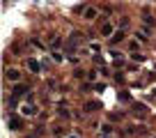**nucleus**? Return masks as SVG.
Here are the masks:
<instances>
[{
    "label": "nucleus",
    "instance_id": "nucleus-3",
    "mask_svg": "<svg viewBox=\"0 0 156 138\" xmlns=\"http://www.w3.org/2000/svg\"><path fill=\"white\" fill-rule=\"evenodd\" d=\"M133 113H136L138 118H145V115L149 113V111L145 108V103H133Z\"/></svg>",
    "mask_w": 156,
    "mask_h": 138
},
{
    "label": "nucleus",
    "instance_id": "nucleus-7",
    "mask_svg": "<svg viewBox=\"0 0 156 138\" xmlns=\"http://www.w3.org/2000/svg\"><path fill=\"white\" fill-rule=\"evenodd\" d=\"M101 108V101H87L85 103V111H87V113H94V111H99Z\"/></svg>",
    "mask_w": 156,
    "mask_h": 138
},
{
    "label": "nucleus",
    "instance_id": "nucleus-15",
    "mask_svg": "<svg viewBox=\"0 0 156 138\" xmlns=\"http://www.w3.org/2000/svg\"><path fill=\"white\" fill-rule=\"evenodd\" d=\"M129 51H131V53H136V51H140V44H138V42H131V44H129Z\"/></svg>",
    "mask_w": 156,
    "mask_h": 138
},
{
    "label": "nucleus",
    "instance_id": "nucleus-21",
    "mask_svg": "<svg viewBox=\"0 0 156 138\" xmlns=\"http://www.w3.org/2000/svg\"><path fill=\"white\" fill-rule=\"evenodd\" d=\"M69 138H78V136H76V133H73V136H69Z\"/></svg>",
    "mask_w": 156,
    "mask_h": 138
},
{
    "label": "nucleus",
    "instance_id": "nucleus-9",
    "mask_svg": "<svg viewBox=\"0 0 156 138\" xmlns=\"http://www.w3.org/2000/svg\"><path fill=\"white\" fill-rule=\"evenodd\" d=\"M7 78H9V81H19L21 71H19V69H7Z\"/></svg>",
    "mask_w": 156,
    "mask_h": 138
},
{
    "label": "nucleus",
    "instance_id": "nucleus-18",
    "mask_svg": "<svg viewBox=\"0 0 156 138\" xmlns=\"http://www.w3.org/2000/svg\"><path fill=\"white\" fill-rule=\"evenodd\" d=\"M53 60H55V62H62L64 55H62V53H58V51H53Z\"/></svg>",
    "mask_w": 156,
    "mask_h": 138
},
{
    "label": "nucleus",
    "instance_id": "nucleus-2",
    "mask_svg": "<svg viewBox=\"0 0 156 138\" xmlns=\"http://www.w3.org/2000/svg\"><path fill=\"white\" fill-rule=\"evenodd\" d=\"M25 64H28V69L32 71V74H37V71H41V62H37L34 58H28L25 60Z\"/></svg>",
    "mask_w": 156,
    "mask_h": 138
},
{
    "label": "nucleus",
    "instance_id": "nucleus-14",
    "mask_svg": "<svg viewBox=\"0 0 156 138\" xmlns=\"http://www.w3.org/2000/svg\"><path fill=\"white\" fill-rule=\"evenodd\" d=\"M101 131H103V136H110V133H112V127H110V124H103Z\"/></svg>",
    "mask_w": 156,
    "mask_h": 138
},
{
    "label": "nucleus",
    "instance_id": "nucleus-20",
    "mask_svg": "<svg viewBox=\"0 0 156 138\" xmlns=\"http://www.w3.org/2000/svg\"><path fill=\"white\" fill-rule=\"evenodd\" d=\"M94 90H97V92H103V90H106V85H103V83H97V85H94Z\"/></svg>",
    "mask_w": 156,
    "mask_h": 138
},
{
    "label": "nucleus",
    "instance_id": "nucleus-13",
    "mask_svg": "<svg viewBox=\"0 0 156 138\" xmlns=\"http://www.w3.org/2000/svg\"><path fill=\"white\" fill-rule=\"evenodd\" d=\"M136 37H138L140 42H147V32H145V30H138V32H136Z\"/></svg>",
    "mask_w": 156,
    "mask_h": 138
},
{
    "label": "nucleus",
    "instance_id": "nucleus-23",
    "mask_svg": "<svg viewBox=\"0 0 156 138\" xmlns=\"http://www.w3.org/2000/svg\"><path fill=\"white\" fill-rule=\"evenodd\" d=\"M154 97H156V88H154Z\"/></svg>",
    "mask_w": 156,
    "mask_h": 138
},
{
    "label": "nucleus",
    "instance_id": "nucleus-11",
    "mask_svg": "<svg viewBox=\"0 0 156 138\" xmlns=\"http://www.w3.org/2000/svg\"><path fill=\"white\" fill-rule=\"evenodd\" d=\"M117 99H119V101H131V94H129L126 90H122V92H117Z\"/></svg>",
    "mask_w": 156,
    "mask_h": 138
},
{
    "label": "nucleus",
    "instance_id": "nucleus-4",
    "mask_svg": "<svg viewBox=\"0 0 156 138\" xmlns=\"http://www.w3.org/2000/svg\"><path fill=\"white\" fill-rule=\"evenodd\" d=\"M101 34H103V37H112V34H115V30H112V23H108V21H106V23L101 25Z\"/></svg>",
    "mask_w": 156,
    "mask_h": 138
},
{
    "label": "nucleus",
    "instance_id": "nucleus-10",
    "mask_svg": "<svg viewBox=\"0 0 156 138\" xmlns=\"http://www.w3.org/2000/svg\"><path fill=\"white\" fill-rule=\"evenodd\" d=\"M21 113H23V115H34V113H37V106L28 103V106H23V108H21Z\"/></svg>",
    "mask_w": 156,
    "mask_h": 138
},
{
    "label": "nucleus",
    "instance_id": "nucleus-8",
    "mask_svg": "<svg viewBox=\"0 0 156 138\" xmlns=\"http://www.w3.org/2000/svg\"><path fill=\"white\" fill-rule=\"evenodd\" d=\"M97 14H99V12L97 9H94V7H85V19H87V21H92V19H97Z\"/></svg>",
    "mask_w": 156,
    "mask_h": 138
},
{
    "label": "nucleus",
    "instance_id": "nucleus-16",
    "mask_svg": "<svg viewBox=\"0 0 156 138\" xmlns=\"http://www.w3.org/2000/svg\"><path fill=\"white\" fill-rule=\"evenodd\" d=\"M131 58L136 60V62H145V55L142 53H131Z\"/></svg>",
    "mask_w": 156,
    "mask_h": 138
},
{
    "label": "nucleus",
    "instance_id": "nucleus-1",
    "mask_svg": "<svg viewBox=\"0 0 156 138\" xmlns=\"http://www.w3.org/2000/svg\"><path fill=\"white\" fill-rule=\"evenodd\" d=\"M28 92H30V88H28V85H14V90H12V99H9V103L14 106V103H16V99L25 97Z\"/></svg>",
    "mask_w": 156,
    "mask_h": 138
},
{
    "label": "nucleus",
    "instance_id": "nucleus-5",
    "mask_svg": "<svg viewBox=\"0 0 156 138\" xmlns=\"http://www.w3.org/2000/svg\"><path fill=\"white\" fill-rule=\"evenodd\" d=\"M124 37H126V34H124V30H117V32L110 37V44H119V42H124Z\"/></svg>",
    "mask_w": 156,
    "mask_h": 138
},
{
    "label": "nucleus",
    "instance_id": "nucleus-6",
    "mask_svg": "<svg viewBox=\"0 0 156 138\" xmlns=\"http://www.w3.org/2000/svg\"><path fill=\"white\" fill-rule=\"evenodd\" d=\"M21 127H23V120L16 118V115H12L9 118V129H21Z\"/></svg>",
    "mask_w": 156,
    "mask_h": 138
},
{
    "label": "nucleus",
    "instance_id": "nucleus-12",
    "mask_svg": "<svg viewBox=\"0 0 156 138\" xmlns=\"http://www.w3.org/2000/svg\"><path fill=\"white\" fill-rule=\"evenodd\" d=\"M142 14H145L142 19H145V23H147V25H154V23H156V21H154V19L149 16V12H142Z\"/></svg>",
    "mask_w": 156,
    "mask_h": 138
},
{
    "label": "nucleus",
    "instance_id": "nucleus-17",
    "mask_svg": "<svg viewBox=\"0 0 156 138\" xmlns=\"http://www.w3.org/2000/svg\"><path fill=\"white\" fill-rule=\"evenodd\" d=\"M53 133H55V136H64V133H67V129H64V127H55Z\"/></svg>",
    "mask_w": 156,
    "mask_h": 138
},
{
    "label": "nucleus",
    "instance_id": "nucleus-19",
    "mask_svg": "<svg viewBox=\"0 0 156 138\" xmlns=\"http://www.w3.org/2000/svg\"><path fill=\"white\" fill-rule=\"evenodd\" d=\"M58 113L62 115V118H69V111H67V108H62V106H60V111H58Z\"/></svg>",
    "mask_w": 156,
    "mask_h": 138
},
{
    "label": "nucleus",
    "instance_id": "nucleus-22",
    "mask_svg": "<svg viewBox=\"0 0 156 138\" xmlns=\"http://www.w3.org/2000/svg\"><path fill=\"white\" fill-rule=\"evenodd\" d=\"M28 138H37V136H28Z\"/></svg>",
    "mask_w": 156,
    "mask_h": 138
}]
</instances>
